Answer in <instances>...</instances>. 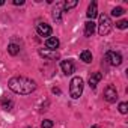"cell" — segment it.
<instances>
[{
  "instance_id": "obj_1",
  "label": "cell",
  "mask_w": 128,
  "mask_h": 128,
  "mask_svg": "<svg viewBox=\"0 0 128 128\" xmlns=\"http://www.w3.org/2000/svg\"><path fill=\"white\" fill-rule=\"evenodd\" d=\"M9 89L18 95H29L32 94L35 89H36V83L35 80L32 78H27V77H21V76H17V77H12L8 83Z\"/></svg>"
},
{
  "instance_id": "obj_2",
  "label": "cell",
  "mask_w": 128,
  "mask_h": 128,
  "mask_svg": "<svg viewBox=\"0 0 128 128\" xmlns=\"http://www.w3.org/2000/svg\"><path fill=\"white\" fill-rule=\"evenodd\" d=\"M83 88H84L83 78L82 77H72V80L70 83V95H71V98H74V100L80 98L82 94H83Z\"/></svg>"
},
{
  "instance_id": "obj_3",
  "label": "cell",
  "mask_w": 128,
  "mask_h": 128,
  "mask_svg": "<svg viewBox=\"0 0 128 128\" xmlns=\"http://www.w3.org/2000/svg\"><path fill=\"white\" fill-rule=\"evenodd\" d=\"M112 32V21L107 15H100V24H98V33L101 36H106Z\"/></svg>"
},
{
  "instance_id": "obj_4",
  "label": "cell",
  "mask_w": 128,
  "mask_h": 128,
  "mask_svg": "<svg viewBox=\"0 0 128 128\" xmlns=\"http://www.w3.org/2000/svg\"><path fill=\"white\" fill-rule=\"evenodd\" d=\"M104 60L108 63V65L112 66H119L120 63H122V54L118 53V51H107L106 56H104Z\"/></svg>"
},
{
  "instance_id": "obj_5",
  "label": "cell",
  "mask_w": 128,
  "mask_h": 128,
  "mask_svg": "<svg viewBox=\"0 0 128 128\" xmlns=\"http://www.w3.org/2000/svg\"><path fill=\"white\" fill-rule=\"evenodd\" d=\"M102 95H104V100L107 102H116V100H118V90H116V88L113 84H108L104 89V94Z\"/></svg>"
},
{
  "instance_id": "obj_6",
  "label": "cell",
  "mask_w": 128,
  "mask_h": 128,
  "mask_svg": "<svg viewBox=\"0 0 128 128\" xmlns=\"http://www.w3.org/2000/svg\"><path fill=\"white\" fill-rule=\"evenodd\" d=\"M60 68H62V71H63V74H65V76H71L76 71V65H74V62L71 59L62 60L60 62Z\"/></svg>"
},
{
  "instance_id": "obj_7",
  "label": "cell",
  "mask_w": 128,
  "mask_h": 128,
  "mask_svg": "<svg viewBox=\"0 0 128 128\" xmlns=\"http://www.w3.org/2000/svg\"><path fill=\"white\" fill-rule=\"evenodd\" d=\"M36 32H38L39 36L50 38V35H51V27H50L47 23H39V24H36Z\"/></svg>"
},
{
  "instance_id": "obj_8",
  "label": "cell",
  "mask_w": 128,
  "mask_h": 128,
  "mask_svg": "<svg viewBox=\"0 0 128 128\" xmlns=\"http://www.w3.org/2000/svg\"><path fill=\"white\" fill-rule=\"evenodd\" d=\"M59 45H60V41H59L56 36H50V38H47V41H45V47H47V50L56 51V50L59 48Z\"/></svg>"
},
{
  "instance_id": "obj_9",
  "label": "cell",
  "mask_w": 128,
  "mask_h": 128,
  "mask_svg": "<svg viewBox=\"0 0 128 128\" xmlns=\"http://www.w3.org/2000/svg\"><path fill=\"white\" fill-rule=\"evenodd\" d=\"M86 15H88V18H89L90 21H94V18L98 15V5H96V2H92V3L89 5Z\"/></svg>"
},
{
  "instance_id": "obj_10",
  "label": "cell",
  "mask_w": 128,
  "mask_h": 128,
  "mask_svg": "<svg viewBox=\"0 0 128 128\" xmlns=\"http://www.w3.org/2000/svg\"><path fill=\"white\" fill-rule=\"evenodd\" d=\"M101 78H102L101 72H92V76L89 77V86H90V89H95L96 84L101 82Z\"/></svg>"
},
{
  "instance_id": "obj_11",
  "label": "cell",
  "mask_w": 128,
  "mask_h": 128,
  "mask_svg": "<svg viewBox=\"0 0 128 128\" xmlns=\"http://www.w3.org/2000/svg\"><path fill=\"white\" fill-rule=\"evenodd\" d=\"M95 29H96V24H95L94 21H90V20L86 21V23H84V36H88V38L92 36V35L95 33Z\"/></svg>"
},
{
  "instance_id": "obj_12",
  "label": "cell",
  "mask_w": 128,
  "mask_h": 128,
  "mask_svg": "<svg viewBox=\"0 0 128 128\" xmlns=\"http://www.w3.org/2000/svg\"><path fill=\"white\" fill-rule=\"evenodd\" d=\"M62 12H63V3H57L54 11H53V20L54 21H60L62 20Z\"/></svg>"
},
{
  "instance_id": "obj_13",
  "label": "cell",
  "mask_w": 128,
  "mask_h": 128,
  "mask_svg": "<svg viewBox=\"0 0 128 128\" xmlns=\"http://www.w3.org/2000/svg\"><path fill=\"white\" fill-rule=\"evenodd\" d=\"M39 54L47 57V59H57L59 57L57 51H51V50H39Z\"/></svg>"
},
{
  "instance_id": "obj_14",
  "label": "cell",
  "mask_w": 128,
  "mask_h": 128,
  "mask_svg": "<svg viewBox=\"0 0 128 128\" xmlns=\"http://www.w3.org/2000/svg\"><path fill=\"white\" fill-rule=\"evenodd\" d=\"M80 60H83L84 63H90L92 62V53L88 51V50H83L80 53Z\"/></svg>"
},
{
  "instance_id": "obj_15",
  "label": "cell",
  "mask_w": 128,
  "mask_h": 128,
  "mask_svg": "<svg viewBox=\"0 0 128 128\" xmlns=\"http://www.w3.org/2000/svg\"><path fill=\"white\" fill-rule=\"evenodd\" d=\"M12 106H14V102L9 100V98H2V108L3 110H6V112H11L12 110Z\"/></svg>"
},
{
  "instance_id": "obj_16",
  "label": "cell",
  "mask_w": 128,
  "mask_h": 128,
  "mask_svg": "<svg viewBox=\"0 0 128 128\" xmlns=\"http://www.w3.org/2000/svg\"><path fill=\"white\" fill-rule=\"evenodd\" d=\"M8 53L12 54V56H17V54L20 53V45H17V44H9V45H8Z\"/></svg>"
},
{
  "instance_id": "obj_17",
  "label": "cell",
  "mask_w": 128,
  "mask_h": 128,
  "mask_svg": "<svg viewBox=\"0 0 128 128\" xmlns=\"http://www.w3.org/2000/svg\"><path fill=\"white\" fill-rule=\"evenodd\" d=\"M77 0H71V2H68V0H66V2L65 3H63V11H68V9H72V8H76L77 6Z\"/></svg>"
},
{
  "instance_id": "obj_18",
  "label": "cell",
  "mask_w": 128,
  "mask_h": 128,
  "mask_svg": "<svg viewBox=\"0 0 128 128\" xmlns=\"http://www.w3.org/2000/svg\"><path fill=\"white\" fill-rule=\"evenodd\" d=\"M124 12H125V9H124V8H120V6H118V8H113L112 15H113V17H120Z\"/></svg>"
},
{
  "instance_id": "obj_19",
  "label": "cell",
  "mask_w": 128,
  "mask_h": 128,
  "mask_svg": "<svg viewBox=\"0 0 128 128\" xmlns=\"http://www.w3.org/2000/svg\"><path fill=\"white\" fill-rule=\"evenodd\" d=\"M119 112H120L122 114H126V113H128V104H126V102H120V104H119Z\"/></svg>"
},
{
  "instance_id": "obj_20",
  "label": "cell",
  "mask_w": 128,
  "mask_h": 128,
  "mask_svg": "<svg viewBox=\"0 0 128 128\" xmlns=\"http://www.w3.org/2000/svg\"><path fill=\"white\" fill-rule=\"evenodd\" d=\"M116 27H118V29H126V27H128V21H126V20H120V21L116 23Z\"/></svg>"
},
{
  "instance_id": "obj_21",
  "label": "cell",
  "mask_w": 128,
  "mask_h": 128,
  "mask_svg": "<svg viewBox=\"0 0 128 128\" xmlns=\"http://www.w3.org/2000/svg\"><path fill=\"white\" fill-rule=\"evenodd\" d=\"M41 128H53V120H50V119H45V120L41 124Z\"/></svg>"
},
{
  "instance_id": "obj_22",
  "label": "cell",
  "mask_w": 128,
  "mask_h": 128,
  "mask_svg": "<svg viewBox=\"0 0 128 128\" xmlns=\"http://www.w3.org/2000/svg\"><path fill=\"white\" fill-rule=\"evenodd\" d=\"M15 6H18V5H24V0H14V2H12Z\"/></svg>"
},
{
  "instance_id": "obj_23",
  "label": "cell",
  "mask_w": 128,
  "mask_h": 128,
  "mask_svg": "<svg viewBox=\"0 0 128 128\" xmlns=\"http://www.w3.org/2000/svg\"><path fill=\"white\" fill-rule=\"evenodd\" d=\"M90 128H100V126H98V125H94V126H90Z\"/></svg>"
},
{
  "instance_id": "obj_24",
  "label": "cell",
  "mask_w": 128,
  "mask_h": 128,
  "mask_svg": "<svg viewBox=\"0 0 128 128\" xmlns=\"http://www.w3.org/2000/svg\"><path fill=\"white\" fill-rule=\"evenodd\" d=\"M3 3H5V2H2V0H0V6H2V5H3Z\"/></svg>"
},
{
  "instance_id": "obj_25",
  "label": "cell",
  "mask_w": 128,
  "mask_h": 128,
  "mask_svg": "<svg viewBox=\"0 0 128 128\" xmlns=\"http://www.w3.org/2000/svg\"><path fill=\"white\" fill-rule=\"evenodd\" d=\"M27 128H29V126H27Z\"/></svg>"
}]
</instances>
